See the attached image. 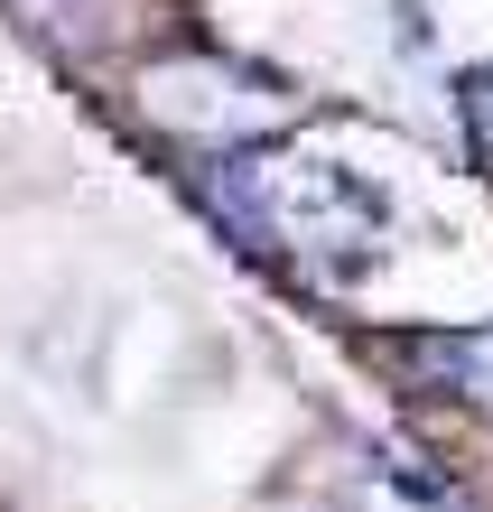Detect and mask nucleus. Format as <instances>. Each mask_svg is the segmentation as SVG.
I'll use <instances>...</instances> for the list:
<instances>
[{
    "instance_id": "f03ea898",
    "label": "nucleus",
    "mask_w": 493,
    "mask_h": 512,
    "mask_svg": "<svg viewBox=\"0 0 493 512\" xmlns=\"http://www.w3.org/2000/svg\"><path fill=\"white\" fill-rule=\"evenodd\" d=\"M214 215L252 243H289V252H363L373 243V196L335 168H233L214 177Z\"/></svg>"
},
{
    "instance_id": "39448f33",
    "label": "nucleus",
    "mask_w": 493,
    "mask_h": 512,
    "mask_svg": "<svg viewBox=\"0 0 493 512\" xmlns=\"http://www.w3.org/2000/svg\"><path fill=\"white\" fill-rule=\"evenodd\" d=\"M466 122H475V140L493 149V75H475V84H466Z\"/></svg>"
},
{
    "instance_id": "20e7f679",
    "label": "nucleus",
    "mask_w": 493,
    "mask_h": 512,
    "mask_svg": "<svg viewBox=\"0 0 493 512\" xmlns=\"http://www.w3.org/2000/svg\"><path fill=\"white\" fill-rule=\"evenodd\" d=\"M19 10H47V0H19ZM75 10H84L75 28H66V19H47V38H75V47H94V38H103V10H112V0H75Z\"/></svg>"
},
{
    "instance_id": "f257e3e1",
    "label": "nucleus",
    "mask_w": 493,
    "mask_h": 512,
    "mask_svg": "<svg viewBox=\"0 0 493 512\" xmlns=\"http://www.w3.org/2000/svg\"><path fill=\"white\" fill-rule=\"evenodd\" d=\"M131 112H140V131H159V140L242 149V140H270L298 103H289L270 75L233 66V56H214V47H168V56H140Z\"/></svg>"
},
{
    "instance_id": "7ed1b4c3",
    "label": "nucleus",
    "mask_w": 493,
    "mask_h": 512,
    "mask_svg": "<svg viewBox=\"0 0 493 512\" xmlns=\"http://www.w3.org/2000/svg\"><path fill=\"white\" fill-rule=\"evenodd\" d=\"M419 364L438 373L456 401L493 410V326H466V336H428V345H419Z\"/></svg>"
}]
</instances>
